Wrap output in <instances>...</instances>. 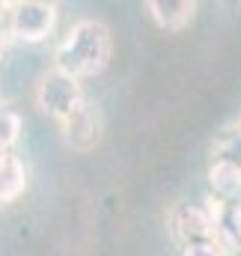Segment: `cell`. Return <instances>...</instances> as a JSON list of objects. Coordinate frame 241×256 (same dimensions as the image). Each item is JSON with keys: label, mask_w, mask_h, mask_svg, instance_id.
Instances as JSON below:
<instances>
[{"label": "cell", "mask_w": 241, "mask_h": 256, "mask_svg": "<svg viewBox=\"0 0 241 256\" xmlns=\"http://www.w3.org/2000/svg\"><path fill=\"white\" fill-rule=\"evenodd\" d=\"M114 54V36L110 27L102 18H80L74 21L66 36L54 48V68H60L72 78H96L102 74Z\"/></svg>", "instance_id": "6da1fadb"}, {"label": "cell", "mask_w": 241, "mask_h": 256, "mask_svg": "<svg viewBox=\"0 0 241 256\" xmlns=\"http://www.w3.org/2000/svg\"><path fill=\"white\" fill-rule=\"evenodd\" d=\"M86 96H84L78 78L66 74L60 68H48V72L39 74V84H36V108L45 116H51L57 126L78 110V104Z\"/></svg>", "instance_id": "7a4b0ae2"}, {"label": "cell", "mask_w": 241, "mask_h": 256, "mask_svg": "<svg viewBox=\"0 0 241 256\" xmlns=\"http://www.w3.org/2000/svg\"><path fill=\"white\" fill-rule=\"evenodd\" d=\"M60 18V6L51 0H18L12 3V42H45Z\"/></svg>", "instance_id": "3957f363"}, {"label": "cell", "mask_w": 241, "mask_h": 256, "mask_svg": "<svg viewBox=\"0 0 241 256\" xmlns=\"http://www.w3.org/2000/svg\"><path fill=\"white\" fill-rule=\"evenodd\" d=\"M60 134L62 143L74 152H92L98 143H102V134H104V120H102V110L98 104H92L90 98H84L78 104V110L60 122Z\"/></svg>", "instance_id": "277c9868"}, {"label": "cell", "mask_w": 241, "mask_h": 256, "mask_svg": "<svg viewBox=\"0 0 241 256\" xmlns=\"http://www.w3.org/2000/svg\"><path fill=\"white\" fill-rule=\"evenodd\" d=\"M173 232L182 244H202L212 238L214 226L208 224V218L200 206H179L173 214Z\"/></svg>", "instance_id": "5b68a950"}, {"label": "cell", "mask_w": 241, "mask_h": 256, "mask_svg": "<svg viewBox=\"0 0 241 256\" xmlns=\"http://www.w3.org/2000/svg\"><path fill=\"white\" fill-rule=\"evenodd\" d=\"M149 18L161 27V30H184L194 15H196V3L194 0H149L146 3Z\"/></svg>", "instance_id": "8992f818"}, {"label": "cell", "mask_w": 241, "mask_h": 256, "mask_svg": "<svg viewBox=\"0 0 241 256\" xmlns=\"http://www.w3.org/2000/svg\"><path fill=\"white\" fill-rule=\"evenodd\" d=\"M27 191V167L12 149H0V206L15 202Z\"/></svg>", "instance_id": "52a82bcc"}, {"label": "cell", "mask_w": 241, "mask_h": 256, "mask_svg": "<svg viewBox=\"0 0 241 256\" xmlns=\"http://www.w3.org/2000/svg\"><path fill=\"white\" fill-rule=\"evenodd\" d=\"M208 185H212V194L232 202L238 200L241 194V170L232 167V164H224V161H212L208 167Z\"/></svg>", "instance_id": "ba28073f"}, {"label": "cell", "mask_w": 241, "mask_h": 256, "mask_svg": "<svg viewBox=\"0 0 241 256\" xmlns=\"http://www.w3.org/2000/svg\"><path fill=\"white\" fill-rule=\"evenodd\" d=\"M212 155H214V161L232 164L241 170V122H232L224 131H218V137L212 143Z\"/></svg>", "instance_id": "9c48e42d"}, {"label": "cell", "mask_w": 241, "mask_h": 256, "mask_svg": "<svg viewBox=\"0 0 241 256\" xmlns=\"http://www.w3.org/2000/svg\"><path fill=\"white\" fill-rule=\"evenodd\" d=\"M18 137H21V116L12 108L0 104V149H12Z\"/></svg>", "instance_id": "30bf717a"}, {"label": "cell", "mask_w": 241, "mask_h": 256, "mask_svg": "<svg viewBox=\"0 0 241 256\" xmlns=\"http://www.w3.org/2000/svg\"><path fill=\"white\" fill-rule=\"evenodd\" d=\"M12 42V3H0V54Z\"/></svg>", "instance_id": "8fae6325"}, {"label": "cell", "mask_w": 241, "mask_h": 256, "mask_svg": "<svg viewBox=\"0 0 241 256\" xmlns=\"http://www.w3.org/2000/svg\"><path fill=\"white\" fill-rule=\"evenodd\" d=\"M224 226H226V232L241 244V196L230 202V214H226V224Z\"/></svg>", "instance_id": "7c38bea8"}]
</instances>
